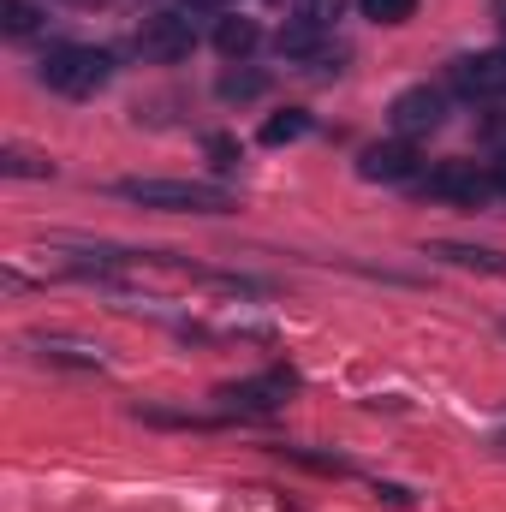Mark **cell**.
Listing matches in <instances>:
<instances>
[{"label": "cell", "mask_w": 506, "mask_h": 512, "mask_svg": "<svg viewBox=\"0 0 506 512\" xmlns=\"http://www.w3.org/2000/svg\"><path fill=\"white\" fill-rule=\"evenodd\" d=\"M114 191L126 203L167 209V215H221V209H233V191L209 185V179H120Z\"/></svg>", "instance_id": "cell-1"}, {"label": "cell", "mask_w": 506, "mask_h": 512, "mask_svg": "<svg viewBox=\"0 0 506 512\" xmlns=\"http://www.w3.org/2000/svg\"><path fill=\"white\" fill-rule=\"evenodd\" d=\"M108 78H114V54H108V48H90V42H60V48H48V60H42V84H48L54 96H72V102L108 90Z\"/></svg>", "instance_id": "cell-2"}, {"label": "cell", "mask_w": 506, "mask_h": 512, "mask_svg": "<svg viewBox=\"0 0 506 512\" xmlns=\"http://www.w3.org/2000/svg\"><path fill=\"white\" fill-rule=\"evenodd\" d=\"M417 191L423 197H441V203H465V209H483L495 203V173L477 167V161H435L429 173H417Z\"/></svg>", "instance_id": "cell-3"}, {"label": "cell", "mask_w": 506, "mask_h": 512, "mask_svg": "<svg viewBox=\"0 0 506 512\" xmlns=\"http://www.w3.org/2000/svg\"><path fill=\"white\" fill-rule=\"evenodd\" d=\"M191 48H197V30H191V18H179V12H149V18L137 24V54L155 60V66H173V60H185Z\"/></svg>", "instance_id": "cell-4"}, {"label": "cell", "mask_w": 506, "mask_h": 512, "mask_svg": "<svg viewBox=\"0 0 506 512\" xmlns=\"http://www.w3.org/2000/svg\"><path fill=\"white\" fill-rule=\"evenodd\" d=\"M447 84H453L465 102H495V96H506V48L459 54V60L447 66Z\"/></svg>", "instance_id": "cell-5"}, {"label": "cell", "mask_w": 506, "mask_h": 512, "mask_svg": "<svg viewBox=\"0 0 506 512\" xmlns=\"http://www.w3.org/2000/svg\"><path fill=\"white\" fill-rule=\"evenodd\" d=\"M227 411H239V417H274L286 399H292V370H268V376H251V382H233L215 393Z\"/></svg>", "instance_id": "cell-6"}, {"label": "cell", "mask_w": 506, "mask_h": 512, "mask_svg": "<svg viewBox=\"0 0 506 512\" xmlns=\"http://www.w3.org/2000/svg\"><path fill=\"white\" fill-rule=\"evenodd\" d=\"M387 120H393L399 137H429V131H441V120H447V96H441V90H429V84H411V90H399V96H393Z\"/></svg>", "instance_id": "cell-7"}, {"label": "cell", "mask_w": 506, "mask_h": 512, "mask_svg": "<svg viewBox=\"0 0 506 512\" xmlns=\"http://www.w3.org/2000/svg\"><path fill=\"white\" fill-rule=\"evenodd\" d=\"M358 173H364L370 185H399V179H417V149H411V137L370 143V149L358 155Z\"/></svg>", "instance_id": "cell-8"}, {"label": "cell", "mask_w": 506, "mask_h": 512, "mask_svg": "<svg viewBox=\"0 0 506 512\" xmlns=\"http://www.w3.org/2000/svg\"><path fill=\"white\" fill-rule=\"evenodd\" d=\"M36 358H42V364H60V370H102V364H108L102 346H90V340H60V334L36 340Z\"/></svg>", "instance_id": "cell-9"}, {"label": "cell", "mask_w": 506, "mask_h": 512, "mask_svg": "<svg viewBox=\"0 0 506 512\" xmlns=\"http://www.w3.org/2000/svg\"><path fill=\"white\" fill-rule=\"evenodd\" d=\"M429 256L453 262V268H477V274H501L506 280V251H489V245H459V239H435Z\"/></svg>", "instance_id": "cell-10"}, {"label": "cell", "mask_w": 506, "mask_h": 512, "mask_svg": "<svg viewBox=\"0 0 506 512\" xmlns=\"http://www.w3.org/2000/svg\"><path fill=\"white\" fill-rule=\"evenodd\" d=\"M256 42H262V30H256V18H239V12H227L221 24H215V48L227 54V60H245Z\"/></svg>", "instance_id": "cell-11"}, {"label": "cell", "mask_w": 506, "mask_h": 512, "mask_svg": "<svg viewBox=\"0 0 506 512\" xmlns=\"http://www.w3.org/2000/svg\"><path fill=\"white\" fill-rule=\"evenodd\" d=\"M0 173H12V179H54V161L24 149V143H6L0 149Z\"/></svg>", "instance_id": "cell-12"}, {"label": "cell", "mask_w": 506, "mask_h": 512, "mask_svg": "<svg viewBox=\"0 0 506 512\" xmlns=\"http://www.w3.org/2000/svg\"><path fill=\"white\" fill-rule=\"evenodd\" d=\"M340 12H346V0H298V24H310V30H322V36H334V24H340Z\"/></svg>", "instance_id": "cell-13"}, {"label": "cell", "mask_w": 506, "mask_h": 512, "mask_svg": "<svg viewBox=\"0 0 506 512\" xmlns=\"http://www.w3.org/2000/svg\"><path fill=\"white\" fill-rule=\"evenodd\" d=\"M36 24H42V12H36L30 0H0V30H6V36H30Z\"/></svg>", "instance_id": "cell-14"}, {"label": "cell", "mask_w": 506, "mask_h": 512, "mask_svg": "<svg viewBox=\"0 0 506 512\" xmlns=\"http://www.w3.org/2000/svg\"><path fill=\"white\" fill-rule=\"evenodd\" d=\"M310 131V114H298V108H286V114H274L268 126H262V143H298Z\"/></svg>", "instance_id": "cell-15"}, {"label": "cell", "mask_w": 506, "mask_h": 512, "mask_svg": "<svg viewBox=\"0 0 506 512\" xmlns=\"http://www.w3.org/2000/svg\"><path fill=\"white\" fill-rule=\"evenodd\" d=\"M262 90H268L262 72H227V78H221V96H227V102H251V96H262Z\"/></svg>", "instance_id": "cell-16"}, {"label": "cell", "mask_w": 506, "mask_h": 512, "mask_svg": "<svg viewBox=\"0 0 506 512\" xmlns=\"http://www.w3.org/2000/svg\"><path fill=\"white\" fill-rule=\"evenodd\" d=\"M364 6V18H376V24H405L411 12H417V0H358Z\"/></svg>", "instance_id": "cell-17"}, {"label": "cell", "mask_w": 506, "mask_h": 512, "mask_svg": "<svg viewBox=\"0 0 506 512\" xmlns=\"http://www.w3.org/2000/svg\"><path fill=\"white\" fill-rule=\"evenodd\" d=\"M209 155H215V167H233L239 143H233V137H209Z\"/></svg>", "instance_id": "cell-18"}, {"label": "cell", "mask_w": 506, "mask_h": 512, "mask_svg": "<svg viewBox=\"0 0 506 512\" xmlns=\"http://www.w3.org/2000/svg\"><path fill=\"white\" fill-rule=\"evenodd\" d=\"M483 137H489L495 149H506V114H489V120H483Z\"/></svg>", "instance_id": "cell-19"}, {"label": "cell", "mask_w": 506, "mask_h": 512, "mask_svg": "<svg viewBox=\"0 0 506 512\" xmlns=\"http://www.w3.org/2000/svg\"><path fill=\"white\" fill-rule=\"evenodd\" d=\"M489 173H495V191H501V197H506V149H501V155H495V161H489Z\"/></svg>", "instance_id": "cell-20"}, {"label": "cell", "mask_w": 506, "mask_h": 512, "mask_svg": "<svg viewBox=\"0 0 506 512\" xmlns=\"http://www.w3.org/2000/svg\"><path fill=\"white\" fill-rule=\"evenodd\" d=\"M495 12H501V30H506V0H501V6H495Z\"/></svg>", "instance_id": "cell-21"}, {"label": "cell", "mask_w": 506, "mask_h": 512, "mask_svg": "<svg viewBox=\"0 0 506 512\" xmlns=\"http://www.w3.org/2000/svg\"><path fill=\"white\" fill-rule=\"evenodd\" d=\"M501 334H506V322H501Z\"/></svg>", "instance_id": "cell-22"}]
</instances>
